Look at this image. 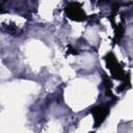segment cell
I'll return each mask as SVG.
<instances>
[{
	"mask_svg": "<svg viewBox=\"0 0 133 133\" xmlns=\"http://www.w3.org/2000/svg\"><path fill=\"white\" fill-rule=\"evenodd\" d=\"M65 12L68 14L69 18L76 20V21H81L83 19H85V15L83 12V10L81 9V7L76 4V3H71L65 7Z\"/></svg>",
	"mask_w": 133,
	"mask_h": 133,
	"instance_id": "1",
	"label": "cell"
},
{
	"mask_svg": "<svg viewBox=\"0 0 133 133\" xmlns=\"http://www.w3.org/2000/svg\"><path fill=\"white\" fill-rule=\"evenodd\" d=\"M92 113H94L96 126H98L105 119V117L108 113V107L105 105H98L92 109Z\"/></svg>",
	"mask_w": 133,
	"mask_h": 133,
	"instance_id": "2",
	"label": "cell"
}]
</instances>
